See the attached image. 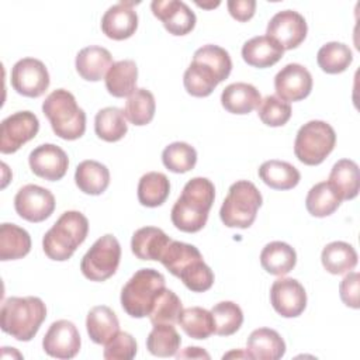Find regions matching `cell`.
<instances>
[{"instance_id":"50","label":"cell","mask_w":360,"mask_h":360,"mask_svg":"<svg viewBox=\"0 0 360 360\" xmlns=\"http://www.w3.org/2000/svg\"><path fill=\"white\" fill-rule=\"evenodd\" d=\"M177 359L180 357H193V359H210V354L207 352H204L201 347H186L184 352L176 354Z\"/></svg>"},{"instance_id":"14","label":"cell","mask_w":360,"mask_h":360,"mask_svg":"<svg viewBox=\"0 0 360 360\" xmlns=\"http://www.w3.org/2000/svg\"><path fill=\"white\" fill-rule=\"evenodd\" d=\"M80 333L73 322L59 319L53 322L42 339L44 352L55 359H72L80 350Z\"/></svg>"},{"instance_id":"23","label":"cell","mask_w":360,"mask_h":360,"mask_svg":"<svg viewBox=\"0 0 360 360\" xmlns=\"http://www.w3.org/2000/svg\"><path fill=\"white\" fill-rule=\"evenodd\" d=\"M260 101L259 90L253 84L243 82L228 84L221 94V104L231 114H249L259 107Z\"/></svg>"},{"instance_id":"16","label":"cell","mask_w":360,"mask_h":360,"mask_svg":"<svg viewBox=\"0 0 360 360\" xmlns=\"http://www.w3.org/2000/svg\"><path fill=\"white\" fill-rule=\"evenodd\" d=\"M28 163L35 176L56 181L66 174L69 158L62 148L53 143H42L30 153Z\"/></svg>"},{"instance_id":"5","label":"cell","mask_w":360,"mask_h":360,"mask_svg":"<svg viewBox=\"0 0 360 360\" xmlns=\"http://www.w3.org/2000/svg\"><path fill=\"white\" fill-rule=\"evenodd\" d=\"M165 276L155 269H139L121 290V305L132 318L149 316L158 295L166 288Z\"/></svg>"},{"instance_id":"8","label":"cell","mask_w":360,"mask_h":360,"mask_svg":"<svg viewBox=\"0 0 360 360\" xmlns=\"http://www.w3.org/2000/svg\"><path fill=\"white\" fill-rule=\"evenodd\" d=\"M121 246L117 238L107 233L98 238L80 262L83 276L91 281H105L118 269Z\"/></svg>"},{"instance_id":"18","label":"cell","mask_w":360,"mask_h":360,"mask_svg":"<svg viewBox=\"0 0 360 360\" xmlns=\"http://www.w3.org/2000/svg\"><path fill=\"white\" fill-rule=\"evenodd\" d=\"M134 3L121 1L111 6L101 18V31L105 37L122 41L132 37L138 28V14L132 8Z\"/></svg>"},{"instance_id":"28","label":"cell","mask_w":360,"mask_h":360,"mask_svg":"<svg viewBox=\"0 0 360 360\" xmlns=\"http://www.w3.org/2000/svg\"><path fill=\"white\" fill-rule=\"evenodd\" d=\"M86 329L90 339L97 345H105L120 329V322L115 312L105 307H93L86 318Z\"/></svg>"},{"instance_id":"34","label":"cell","mask_w":360,"mask_h":360,"mask_svg":"<svg viewBox=\"0 0 360 360\" xmlns=\"http://www.w3.org/2000/svg\"><path fill=\"white\" fill-rule=\"evenodd\" d=\"M218 79L214 70L202 62L193 60L186 69L183 84L188 94L194 97H207L218 86Z\"/></svg>"},{"instance_id":"30","label":"cell","mask_w":360,"mask_h":360,"mask_svg":"<svg viewBox=\"0 0 360 360\" xmlns=\"http://www.w3.org/2000/svg\"><path fill=\"white\" fill-rule=\"evenodd\" d=\"M259 177L262 181L274 190L294 188L301 179V174L295 166L288 162L271 159L259 167Z\"/></svg>"},{"instance_id":"4","label":"cell","mask_w":360,"mask_h":360,"mask_svg":"<svg viewBox=\"0 0 360 360\" xmlns=\"http://www.w3.org/2000/svg\"><path fill=\"white\" fill-rule=\"evenodd\" d=\"M42 112L55 135L62 139H79L86 131V112L77 105L75 96L65 89H56L45 98Z\"/></svg>"},{"instance_id":"2","label":"cell","mask_w":360,"mask_h":360,"mask_svg":"<svg viewBox=\"0 0 360 360\" xmlns=\"http://www.w3.org/2000/svg\"><path fill=\"white\" fill-rule=\"evenodd\" d=\"M46 318V307L38 297H8L1 304V330L20 342H30Z\"/></svg>"},{"instance_id":"42","label":"cell","mask_w":360,"mask_h":360,"mask_svg":"<svg viewBox=\"0 0 360 360\" xmlns=\"http://www.w3.org/2000/svg\"><path fill=\"white\" fill-rule=\"evenodd\" d=\"M162 162L173 173H186L197 163L195 149L186 142H173L162 152Z\"/></svg>"},{"instance_id":"44","label":"cell","mask_w":360,"mask_h":360,"mask_svg":"<svg viewBox=\"0 0 360 360\" xmlns=\"http://www.w3.org/2000/svg\"><path fill=\"white\" fill-rule=\"evenodd\" d=\"M183 311V304L180 298L172 291L165 288L156 298L153 308L149 314L152 325L159 323H176Z\"/></svg>"},{"instance_id":"45","label":"cell","mask_w":360,"mask_h":360,"mask_svg":"<svg viewBox=\"0 0 360 360\" xmlns=\"http://www.w3.org/2000/svg\"><path fill=\"white\" fill-rule=\"evenodd\" d=\"M257 115L269 127H283L291 117V105L277 96H266L257 107Z\"/></svg>"},{"instance_id":"51","label":"cell","mask_w":360,"mask_h":360,"mask_svg":"<svg viewBox=\"0 0 360 360\" xmlns=\"http://www.w3.org/2000/svg\"><path fill=\"white\" fill-rule=\"evenodd\" d=\"M195 4L198 7H202V8H214V7L219 6V1H215V3H200V1H195Z\"/></svg>"},{"instance_id":"37","label":"cell","mask_w":360,"mask_h":360,"mask_svg":"<svg viewBox=\"0 0 360 360\" xmlns=\"http://www.w3.org/2000/svg\"><path fill=\"white\" fill-rule=\"evenodd\" d=\"M155 110L156 103L153 94L146 89H135L125 101L124 115L131 124L142 127L153 120Z\"/></svg>"},{"instance_id":"20","label":"cell","mask_w":360,"mask_h":360,"mask_svg":"<svg viewBox=\"0 0 360 360\" xmlns=\"http://www.w3.org/2000/svg\"><path fill=\"white\" fill-rule=\"evenodd\" d=\"M283 46L267 35L253 37L249 41H246L242 46L243 60L248 65L259 69L276 65L283 58Z\"/></svg>"},{"instance_id":"48","label":"cell","mask_w":360,"mask_h":360,"mask_svg":"<svg viewBox=\"0 0 360 360\" xmlns=\"http://www.w3.org/2000/svg\"><path fill=\"white\" fill-rule=\"evenodd\" d=\"M359 284H360V276L357 271H349L345 278L339 284V294L340 300L345 305L359 309Z\"/></svg>"},{"instance_id":"12","label":"cell","mask_w":360,"mask_h":360,"mask_svg":"<svg viewBox=\"0 0 360 360\" xmlns=\"http://www.w3.org/2000/svg\"><path fill=\"white\" fill-rule=\"evenodd\" d=\"M270 302L278 315L295 318L300 316L307 307V292L298 280L281 276L271 284Z\"/></svg>"},{"instance_id":"49","label":"cell","mask_w":360,"mask_h":360,"mask_svg":"<svg viewBox=\"0 0 360 360\" xmlns=\"http://www.w3.org/2000/svg\"><path fill=\"white\" fill-rule=\"evenodd\" d=\"M226 6H228L229 14L240 22L250 20L255 15V10H256L255 0H229Z\"/></svg>"},{"instance_id":"24","label":"cell","mask_w":360,"mask_h":360,"mask_svg":"<svg viewBox=\"0 0 360 360\" xmlns=\"http://www.w3.org/2000/svg\"><path fill=\"white\" fill-rule=\"evenodd\" d=\"M172 239L156 226H143L134 232L131 250L141 260H159Z\"/></svg>"},{"instance_id":"46","label":"cell","mask_w":360,"mask_h":360,"mask_svg":"<svg viewBox=\"0 0 360 360\" xmlns=\"http://www.w3.org/2000/svg\"><path fill=\"white\" fill-rule=\"evenodd\" d=\"M136 342L128 332H117L107 343L103 352L107 360H129L136 354Z\"/></svg>"},{"instance_id":"1","label":"cell","mask_w":360,"mask_h":360,"mask_svg":"<svg viewBox=\"0 0 360 360\" xmlns=\"http://www.w3.org/2000/svg\"><path fill=\"white\" fill-rule=\"evenodd\" d=\"M214 200L215 187L211 180L207 177L188 180L172 208L170 218L173 225L187 233L201 231L207 224Z\"/></svg>"},{"instance_id":"22","label":"cell","mask_w":360,"mask_h":360,"mask_svg":"<svg viewBox=\"0 0 360 360\" xmlns=\"http://www.w3.org/2000/svg\"><path fill=\"white\" fill-rule=\"evenodd\" d=\"M202 260V255L200 250L190 243L170 240L166 249L163 250L159 262L169 270L173 276L181 277L188 270H191L197 263Z\"/></svg>"},{"instance_id":"40","label":"cell","mask_w":360,"mask_h":360,"mask_svg":"<svg viewBox=\"0 0 360 360\" xmlns=\"http://www.w3.org/2000/svg\"><path fill=\"white\" fill-rule=\"evenodd\" d=\"M352 60L353 53L350 48L346 44L336 41L322 45L316 55V62L319 68L329 75L345 72L352 63Z\"/></svg>"},{"instance_id":"17","label":"cell","mask_w":360,"mask_h":360,"mask_svg":"<svg viewBox=\"0 0 360 360\" xmlns=\"http://www.w3.org/2000/svg\"><path fill=\"white\" fill-rule=\"evenodd\" d=\"M150 8L172 35H186L195 27V14L184 1L155 0L150 3Z\"/></svg>"},{"instance_id":"27","label":"cell","mask_w":360,"mask_h":360,"mask_svg":"<svg viewBox=\"0 0 360 360\" xmlns=\"http://www.w3.org/2000/svg\"><path fill=\"white\" fill-rule=\"evenodd\" d=\"M75 181L84 194L100 195L110 184V172L97 160H83L76 167Z\"/></svg>"},{"instance_id":"10","label":"cell","mask_w":360,"mask_h":360,"mask_svg":"<svg viewBox=\"0 0 360 360\" xmlns=\"http://www.w3.org/2000/svg\"><path fill=\"white\" fill-rule=\"evenodd\" d=\"M13 89L25 97H39L49 87V73L44 62L35 58H24L11 69Z\"/></svg>"},{"instance_id":"9","label":"cell","mask_w":360,"mask_h":360,"mask_svg":"<svg viewBox=\"0 0 360 360\" xmlns=\"http://www.w3.org/2000/svg\"><path fill=\"white\" fill-rule=\"evenodd\" d=\"M39 131V121L31 111H17L1 121L0 152L14 153L24 143L34 139Z\"/></svg>"},{"instance_id":"19","label":"cell","mask_w":360,"mask_h":360,"mask_svg":"<svg viewBox=\"0 0 360 360\" xmlns=\"http://www.w3.org/2000/svg\"><path fill=\"white\" fill-rule=\"evenodd\" d=\"M246 353L249 359L277 360L285 353V342L274 329L259 328L249 335Z\"/></svg>"},{"instance_id":"26","label":"cell","mask_w":360,"mask_h":360,"mask_svg":"<svg viewBox=\"0 0 360 360\" xmlns=\"http://www.w3.org/2000/svg\"><path fill=\"white\" fill-rule=\"evenodd\" d=\"M297 263V253L285 242L274 240L267 243L260 253L262 267L273 276H284L290 273Z\"/></svg>"},{"instance_id":"29","label":"cell","mask_w":360,"mask_h":360,"mask_svg":"<svg viewBox=\"0 0 360 360\" xmlns=\"http://www.w3.org/2000/svg\"><path fill=\"white\" fill-rule=\"evenodd\" d=\"M138 68L132 59L114 62L105 75V87L114 97H127L136 89Z\"/></svg>"},{"instance_id":"35","label":"cell","mask_w":360,"mask_h":360,"mask_svg":"<svg viewBox=\"0 0 360 360\" xmlns=\"http://www.w3.org/2000/svg\"><path fill=\"white\" fill-rule=\"evenodd\" d=\"M170 193V181L166 174L160 172H149L139 179L138 200L145 207L162 205Z\"/></svg>"},{"instance_id":"32","label":"cell","mask_w":360,"mask_h":360,"mask_svg":"<svg viewBox=\"0 0 360 360\" xmlns=\"http://www.w3.org/2000/svg\"><path fill=\"white\" fill-rule=\"evenodd\" d=\"M321 262L328 273L345 274L356 267L357 253L350 243L335 240L323 248Z\"/></svg>"},{"instance_id":"25","label":"cell","mask_w":360,"mask_h":360,"mask_svg":"<svg viewBox=\"0 0 360 360\" xmlns=\"http://www.w3.org/2000/svg\"><path fill=\"white\" fill-rule=\"evenodd\" d=\"M328 183L338 193L340 200H353L360 190V173L354 160L340 159L338 160L329 174Z\"/></svg>"},{"instance_id":"33","label":"cell","mask_w":360,"mask_h":360,"mask_svg":"<svg viewBox=\"0 0 360 360\" xmlns=\"http://www.w3.org/2000/svg\"><path fill=\"white\" fill-rule=\"evenodd\" d=\"M96 135L105 142H117L122 139L128 131V124L124 110L117 107H105L96 114L94 118Z\"/></svg>"},{"instance_id":"7","label":"cell","mask_w":360,"mask_h":360,"mask_svg":"<svg viewBox=\"0 0 360 360\" xmlns=\"http://www.w3.org/2000/svg\"><path fill=\"white\" fill-rule=\"evenodd\" d=\"M335 143V129L325 121L312 120L298 129L294 142V153L301 163L316 166L329 156Z\"/></svg>"},{"instance_id":"36","label":"cell","mask_w":360,"mask_h":360,"mask_svg":"<svg viewBox=\"0 0 360 360\" xmlns=\"http://www.w3.org/2000/svg\"><path fill=\"white\" fill-rule=\"evenodd\" d=\"M342 200L328 181H321L312 186L305 198V207L312 217L325 218L333 214Z\"/></svg>"},{"instance_id":"47","label":"cell","mask_w":360,"mask_h":360,"mask_svg":"<svg viewBox=\"0 0 360 360\" xmlns=\"http://www.w3.org/2000/svg\"><path fill=\"white\" fill-rule=\"evenodd\" d=\"M183 284L193 292H204L214 284V273L204 260L180 277Z\"/></svg>"},{"instance_id":"43","label":"cell","mask_w":360,"mask_h":360,"mask_svg":"<svg viewBox=\"0 0 360 360\" xmlns=\"http://www.w3.org/2000/svg\"><path fill=\"white\" fill-rule=\"evenodd\" d=\"M193 60H198L210 66L217 75V79L219 83L228 79L232 70V60L228 51H225L218 45L208 44L198 48L193 55Z\"/></svg>"},{"instance_id":"39","label":"cell","mask_w":360,"mask_h":360,"mask_svg":"<svg viewBox=\"0 0 360 360\" xmlns=\"http://www.w3.org/2000/svg\"><path fill=\"white\" fill-rule=\"evenodd\" d=\"M177 322L193 339H207L215 333V323L211 311L201 307H190L183 309Z\"/></svg>"},{"instance_id":"21","label":"cell","mask_w":360,"mask_h":360,"mask_svg":"<svg viewBox=\"0 0 360 360\" xmlns=\"http://www.w3.org/2000/svg\"><path fill=\"white\" fill-rule=\"evenodd\" d=\"M112 56L108 49L97 45L86 46L76 55V70L89 82L101 80L112 66Z\"/></svg>"},{"instance_id":"11","label":"cell","mask_w":360,"mask_h":360,"mask_svg":"<svg viewBox=\"0 0 360 360\" xmlns=\"http://www.w3.org/2000/svg\"><path fill=\"white\" fill-rule=\"evenodd\" d=\"M14 208L22 219L42 222L52 215L55 210V197L48 188L37 184H27L17 191L14 197Z\"/></svg>"},{"instance_id":"6","label":"cell","mask_w":360,"mask_h":360,"mask_svg":"<svg viewBox=\"0 0 360 360\" xmlns=\"http://www.w3.org/2000/svg\"><path fill=\"white\" fill-rule=\"evenodd\" d=\"M262 202V194L252 181L238 180L228 190L219 210V218L228 228H249L255 222Z\"/></svg>"},{"instance_id":"13","label":"cell","mask_w":360,"mask_h":360,"mask_svg":"<svg viewBox=\"0 0 360 360\" xmlns=\"http://www.w3.org/2000/svg\"><path fill=\"white\" fill-rule=\"evenodd\" d=\"M308 25L305 18L294 10H283L274 14L269 24L266 34L273 38L283 49L297 48L307 37Z\"/></svg>"},{"instance_id":"41","label":"cell","mask_w":360,"mask_h":360,"mask_svg":"<svg viewBox=\"0 0 360 360\" xmlns=\"http://www.w3.org/2000/svg\"><path fill=\"white\" fill-rule=\"evenodd\" d=\"M215 333L219 336H231L243 323V312L240 307L232 301H221L215 304L211 309Z\"/></svg>"},{"instance_id":"38","label":"cell","mask_w":360,"mask_h":360,"mask_svg":"<svg viewBox=\"0 0 360 360\" xmlns=\"http://www.w3.org/2000/svg\"><path fill=\"white\" fill-rule=\"evenodd\" d=\"M180 335L172 323L153 325V329L146 338V349L158 357L176 356L180 349Z\"/></svg>"},{"instance_id":"3","label":"cell","mask_w":360,"mask_h":360,"mask_svg":"<svg viewBox=\"0 0 360 360\" xmlns=\"http://www.w3.org/2000/svg\"><path fill=\"white\" fill-rule=\"evenodd\" d=\"M87 232L89 221L82 212L65 211L44 235L42 249L49 259L65 262L84 242Z\"/></svg>"},{"instance_id":"31","label":"cell","mask_w":360,"mask_h":360,"mask_svg":"<svg viewBox=\"0 0 360 360\" xmlns=\"http://www.w3.org/2000/svg\"><path fill=\"white\" fill-rule=\"evenodd\" d=\"M31 250L30 233L15 225L4 222L0 226V260H17L27 256Z\"/></svg>"},{"instance_id":"15","label":"cell","mask_w":360,"mask_h":360,"mask_svg":"<svg viewBox=\"0 0 360 360\" xmlns=\"http://www.w3.org/2000/svg\"><path fill=\"white\" fill-rule=\"evenodd\" d=\"M276 94L280 100L300 101L309 96L312 90V76L300 63L285 65L274 77Z\"/></svg>"}]
</instances>
